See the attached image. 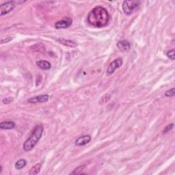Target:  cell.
Listing matches in <instances>:
<instances>
[{
  "label": "cell",
  "instance_id": "cell-6",
  "mask_svg": "<svg viewBox=\"0 0 175 175\" xmlns=\"http://www.w3.org/2000/svg\"><path fill=\"white\" fill-rule=\"evenodd\" d=\"M49 97L47 95L36 96V97L29 98L27 100V102L30 104H39V103H45L49 100Z\"/></svg>",
  "mask_w": 175,
  "mask_h": 175
},
{
  "label": "cell",
  "instance_id": "cell-1",
  "mask_svg": "<svg viewBox=\"0 0 175 175\" xmlns=\"http://www.w3.org/2000/svg\"><path fill=\"white\" fill-rule=\"evenodd\" d=\"M87 20L90 25L101 28L107 26L109 24L110 16L106 8L97 6L90 11L88 15Z\"/></svg>",
  "mask_w": 175,
  "mask_h": 175
},
{
  "label": "cell",
  "instance_id": "cell-19",
  "mask_svg": "<svg viewBox=\"0 0 175 175\" xmlns=\"http://www.w3.org/2000/svg\"><path fill=\"white\" fill-rule=\"evenodd\" d=\"M173 127H174V124H173V123L170 125H168V126H166V127L164 129V130H163V133H165L170 131Z\"/></svg>",
  "mask_w": 175,
  "mask_h": 175
},
{
  "label": "cell",
  "instance_id": "cell-2",
  "mask_svg": "<svg viewBox=\"0 0 175 175\" xmlns=\"http://www.w3.org/2000/svg\"><path fill=\"white\" fill-rule=\"evenodd\" d=\"M43 133V127L42 125H37L31 134L30 137L23 144V150L25 151H30L34 148L42 137Z\"/></svg>",
  "mask_w": 175,
  "mask_h": 175
},
{
  "label": "cell",
  "instance_id": "cell-3",
  "mask_svg": "<svg viewBox=\"0 0 175 175\" xmlns=\"http://www.w3.org/2000/svg\"><path fill=\"white\" fill-rule=\"evenodd\" d=\"M140 3L138 1H124L122 5L123 12L127 15H131L138 8Z\"/></svg>",
  "mask_w": 175,
  "mask_h": 175
},
{
  "label": "cell",
  "instance_id": "cell-9",
  "mask_svg": "<svg viewBox=\"0 0 175 175\" xmlns=\"http://www.w3.org/2000/svg\"><path fill=\"white\" fill-rule=\"evenodd\" d=\"M117 47L122 52H127L130 50L131 45L127 40H121L117 43Z\"/></svg>",
  "mask_w": 175,
  "mask_h": 175
},
{
  "label": "cell",
  "instance_id": "cell-20",
  "mask_svg": "<svg viewBox=\"0 0 175 175\" xmlns=\"http://www.w3.org/2000/svg\"><path fill=\"white\" fill-rule=\"evenodd\" d=\"M13 101V99L12 98V97H8V98H5L2 101V102L4 104H10L12 101Z\"/></svg>",
  "mask_w": 175,
  "mask_h": 175
},
{
  "label": "cell",
  "instance_id": "cell-21",
  "mask_svg": "<svg viewBox=\"0 0 175 175\" xmlns=\"http://www.w3.org/2000/svg\"><path fill=\"white\" fill-rule=\"evenodd\" d=\"M12 40V38H11V37H8V38H2V39L1 40V44L8 43L10 41V40Z\"/></svg>",
  "mask_w": 175,
  "mask_h": 175
},
{
  "label": "cell",
  "instance_id": "cell-4",
  "mask_svg": "<svg viewBox=\"0 0 175 175\" xmlns=\"http://www.w3.org/2000/svg\"><path fill=\"white\" fill-rule=\"evenodd\" d=\"M15 8V2L14 1H7L0 5V16H2L5 14L10 13L11 11Z\"/></svg>",
  "mask_w": 175,
  "mask_h": 175
},
{
  "label": "cell",
  "instance_id": "cell-16",
  "mask_svg": "<svg viewBox=\"0 0 175 175\" xmlns=\"http://www.w3.org/2000/svg\"><path fill=\"white\" fill-rule=\"evenodd\" d=\"M110 98H111V96H110V95H105L104 97H103L102 98H101V101H100V104H106V103L108 102V101H110Z\"/></svg>",
  "mask_w": 175,
  "mask_h": 175
},
{
  "label": "cell",
  "instance_id": "cell-5",
  "mask_svg": "<svg viewBox=\"0 0 175 175\" xmlns=\"http://www.w3.org/2000/svg\"><path fill=\"white\" fill-rule=\"evenodd\" d=\"M123 65V60L121 58H117L111 62L107 69V75H110L115 72V71Z\"/></svg>",
  "mask_w": 175,
  "mask_h": 175
},
{
  "label": "cell",
  "instance_id": "cell-17",
  "mask_svg": "<svg viewBox=\"0 0 175 175\" xmlns=\"http://www.w3.org/2000/svg\"><path fill=\"white\" fill-rule=\"evenodd\" d=\"M174 88H172V89H170L168 90H167L165 93V96L167 97H172L174 95Z\"/></svg>",
  "mask_w": 175,
  "mask_h": 175
},
{
  "label": "cell",
  "instance_id": "cell-14",
  "mask_svg": "<svg viewBox=\"0 0 175 175\" xmlns=\"http://www.w3.org/2000/svg\"><path fill=\"white\" fill-rule=\"evenodd\" d=\"M27 164V161L25 159H21L17 161L15 163V168L17 170H21V169L23 168Z\"/></svg>",
  "mask_w": 175,
  "mask_h": 175
},
{
  "label": "cell",
  "instance_id": "cell-11",
  "mask_svg": "<svg viewBox=\"0 0 175 175\" xmlns=\"http://www.w3.org/2000/svg\"><path fill=\"white\" fill-rule=\"evenodd\" d=\"M14 127H15V124L11 121L2 122L0 124V128L1 129H12Z\"/></svg>",
  "mask_w": 175,
  "mask_h": 175
},
{
  "label": "cell",
  "instance_id": "cell-8",
  "mask_svg": "<svg viewBox=\"0 0 175 175\" xmlns=\"http://www.w3.org/2000/svg\"><path fill=\"white\" fill-rule=\"evenodd\" d=\"M90 141H91V136L89 135L83 136L76 140L75 145L77 146H84V145H86L87 144L89 143Z\"/></svg>",
  "mask_w": 175,
  "mask_h": 175
},
{
  "label": "cell",
  "instance_id": "cell-15",
  "mask_svg": "<svg viewBox=\"0 0 175 175\" xmlns=\"http://www.w3.org/2000/svg\"><path fill=\"white\" fill-rule=\"evenodd\" d=\"M85 168V166L84 165H80V166L77 167L75 169L74 171L73 172L71 173V174H80L82 173V171L84 170Z\"/></svg>",
  "mask_w": 175,
  "mask_h": 175
},
{
  "label": "cell",
  "instance_id": "cell-7",
  "mask_svg": "<svg viewBox=\"0 0 175 175\" xmlns=\"http://www.w3.org/2000/svg\"><path fill=\"white\" fill-rule=\"evenodd\" d=\"M72 24V20L69 18L66 19H62L61 21L56 22L55 24V27L56 29H65L70 27Z\"/></svg>",
  "mask_w": 175,
  "mask_h": 175
},
{
  "label": "cell",
  "instance_id": "cell-22",
  "mask_svg": "<svg viewBox=\"0 0 175 175\" xmlns=\"http://www.w3.org/2000/svg\"><path fill=\"white\" fill-rule=\"evenodd\" d=\"M42 80H43V78H42L41 75H38L37 77H36V86L40 85V83L42 82Z\"/></svg>",
  "mask_w": 175,
  "mask_h": 175
},
{
  "label": "cell",
  "instance_id": "cell-13",
  "mask_svg": "<svg viewBox=\"0 0 175 175\" xmlns=\"http://www.w3.org/2000/svg\"><path fill=\"white\" fill-rule=\"evenodd\" d=\"M40 168H41V164L40 163H36V165H34L32 168H31L30 171H29V175H36L38 174L40 172Z\"/></svg>",
  "mask_w": 175,
  "mask_h": 175
},
{
  "label": "cell",
  "instance_id": "cell-10",
  "mask_svg": "<svg viewBox=\"0 0 175 175\" xmlns=\"http://www.w3.org/2000/svg\"><path fill=\"white\" fill-rule=\"evenodd\" d=\"M36 65H37L40 69L45 70V71L49 70L51 67V64L48 61H46V60H40V61L36 62Z\"/></svg>",
  "mask_w": 175,
  "mask_h": 175
},
{
  "label": "cell",
  "instance_id": "cell-18",
  "mask_svg": "<svg viewBox=\"0 0 175 175\" xmlns=\"http://www.w3.org/2000/svg\"><path fill=\"white\" fill-rule=\"evenodd\" d=\"M166 55H167V56L170 59V60H174V58H175V52H174V49H172V50H170V51H168L167 53H166Z\"/></svg>",
  "mask_w": 175,
  "mask_h": 175
},
{
  "label": "cell",
  "instance_id": "cell-12",
  "mask_svg": "<svg viewBox=\"0 0 175 175\" xmlns=\"http://www.w3.org/2000/svg\"><path fill=\"white\" fill-rule=\"evenodd\" d=\"M59 42H60L61 44H62V45L68 46V47H77V45L76 43L72 41V40H65V39H63V38L59 40Z\"/></svg>",
  "mask_w": 175,
  "mask_h": 175
}]
</instances>
